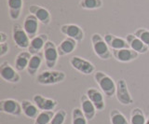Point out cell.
Instances as JSON below:
<instances>
[{
  "mask_svg": "<svg viewBox=\"0 0 149 124\" xmlns=\"http://www.w3.org/2000/svg\"><path fill=\"white\" fill-rule=\"evenodd\" d=\"M94 79L99 85L102 93H104L107 97L111 98L116 95V83L110 76L102 71H96L94 73Z\"/></svg>",
  "mask_w": 149,
  "mask_h": 124,
  "instance_id": "obj_1",
  "label": "cell"
},
{
  "mask_svg": "<svg viewBox=\"0 0 149 124\" xmlns=\"http://www.w3.org/2000/svg\"><path fill=\"white\" fill-rule=\"evenodd\" d=\"M66 75L63 71L59 70H45L36 77V82L40 85H54L63 82Z\"/></svg>",
  "mask_w": 149,
  "mask_h": 124,
  "instance_id": "obj_2",
  "label": "cell"
},
{
  "mask_svg": "<svg viewBox=\"0 0 149 124\" xmlns=\"http://www.w3.org/2000/svg\"><path fill=\"white\" fill-rule=\"evenodd\" d=\"M91 44L94 53L102 60H109L111 58V52L109 46L105 42L104 38L100 34H93L91 36Z\"/></svg>",
  "mask_w": 149,
  "mask_h": 124,
  "instance_id": "obj_3",
  "label": "cell"
},
{
  "mask_svg": "<svg viewBox=\"0 0 149 124\" xmlns=\"http://www.w3.org/2000/svg\"><path fill=\"white\" fill-rule=\"evenodd\" d=\"M70 65L83 75H91L95 71V66L92 63L79 56H73L70 58Z\"/></svg>",
  "mask_w": 149,
  "mask_h": 124,
  "instance_id": "obj_4",
  "label": "cell"
},
{
  "mask_svg": "<svg viewBox=\"0 0 149 124\" xmlns=\"http://www.w3.org/2000/svg\"><path fill=\"white\" fill-rule=\"evenodd\" d=\"M12 39L20 49H28L31 41L23 27L18 24L12 26Z\"/></svg>",
  "mask_w": 149,
  "mask_h": 124,
  "instance_id": "obj_5",
  "label": "cell"
},
{
  "mask_svg": "<svg viewBox=\"0 0 149 124\" xmlns=\"http://www.w3.org/2000/svg\"><path fill=\"white\" fill-rule=\"evenodd\" d=\"M43 55L45 58V63L46 65L49 69H52V68L56 65L59 58V53L56 45L52 42V41H48L46 43L44 49H43Z\"/></svg>",
  "mask_w": 149,
  "mask_h": 124,
  "instance_id": "obj_6",
  "label": "cell"
},
{
  "mask_svg": "<svg viewBox=\"0 0 149 124\" xmlns=\"http://www.w3.org/2000/svg\"><path fill=\"white\" fill-rule=\"evenodd\" d=\"M116 97L118 102L123 105H130L133 103V99L128 89L127 82L123 79L118 80L116 82Z\"/></svg>",
  "mask_w": 149,
  "mask_h": 124,
  "instance_id": "obj_7",
  "label": "cell"
},
{
  "mask_svg": "<svg viewBox=\"0 0 149 124\" xmlns=\"http://www.w3.org/2000/svg\"><path fill=\"white\" fill-rule=\"evenodd\" d=\"M0 110L5 114L19 117L22 114V103L15 99H3L0 101Z\"/></svg>",
  "mask_w": 149,
  "mask_h": 124,
  "instance_id": "obj_8",
  "label": "cell"
},
{
  "mask_svg": "<svg viewBox=\"0 0 149 124\" xmlns=\"http://www.w3.org/2000/svg\"><path fill=\"white\" fill-rule=\"evenodd\" d=\"M0 77L9 83H18L21 80V76L12 65L8 62H4L0 65Z\"/></svg>",
  "mask_w": 149,
  "mask_h": 124,
  "instance_id": "obj_9",
  "label": "cell"
},
{
  "mask_svg": "<svg viewBox=\"0 0 149 124\" xmlns=\"http://www.w3.org/2000/svg\"><path fill=\"white\" fill-rule=\"evenodd\" d=\"M61 33L66 36L67 38H73L77 42H80L84 39V31L77 24H67L61 26Z\"/></svg>",
  "mask_w": 149,
  "mask_h": 124,
  "instance_id": "obj_10",
  "label": "cell"
},
{
  "mask_svg": "<svg viewBox=\"0 0 149 124\" xmlns=\"http://www.w3.org/2000/svg\"><path fill=\"white\" fill-rule=\"evenodd\" d=\"M33 102L41 111H53L58 104L56 100L44 97L41 94H35L33 97Z\"/></svg>",
  "mask_w": 149,
  "mask_h": 124,
  "instance_id": "obj_11",
  "label": "cell"
},
{
  "mask_svg": "<svg viewBox=\"0 0 149 124\" xmlns=\"http://www.w3.org/2000/svg\"><path fill=\"white\" fill-rule=\"evenodd\" d=\"M113 56L116 61L120 63H129L136 60L139 56V53L130 48L121 49H112Z\"/></svg>",
  "mask_w": 149,
  "mask_h": 124,
  "instance_id": "obj_12",
  "label": "cell"
},
{
  "mask_svg": "<svg viewBox=\"0 0 149 124\" xmlns=\"http://www.w3.org/2000/svg\"><path fill=\"white\" fill-rule=\"evenodd\" d=\"M22 27L29 36V38L33 39L37 36V32H38L39 28V21L36 19V16L30 13L25 17Z\"/></svg>",
  "mask_w": 149,
  "mask_h": 124,
  "instance_id": "obj_13",
  "label": "cell"
},
{
  "mask_svg": "<svg viewBox=\"0 0 149 124\" xmlns=\"http://www.w3.org/2000/svg\"><path fill=\"white\" fill-rule=\"evenodd\" d=\"M29 11L31 14L36 17V19L39 21V22L45 25H48L51 22V15L49 11L47 8L38 6V5H31L29 7Z\"/></svg>",
  "mask_w": 149,
  "mask_h": 124,
  "instance_id": "obj_14",
  "label": "cell"
},
{
  "mask_svg": "<svg viewBox=\"0 0 149 124\" xmlns=\"http://www.w3.org/2000/svg\"><path fill=\"white\" fill-rule=\"evenodd\" d=\"M86 94L91 101V103L94 104V107L98 111H102L105 107V103H104V94L101 91L95 88H90L86 91Z\"/></svg>",
  "mask_w": 149,
  "mask_h": 124,
  "instance_id": "obj_15",
  "label": "cell"
},
{
  "mask_svg": "<svg viewBox=\"0 0 149 124\" xmlns=\"http://www.w3.org/2000/svg\"><path fill=\"white\" fill-rule=\"evenodd\" d=\"M48 36L46 34L37 35L36 38L31 39L30 45L28 47V52L32 55L38 54L42 49H44L46 43L48 42Z\"/></svg>",
  "mask_w": 149,
  "mask_h": 124,
  "instance_id": "obj_16",
  "label": "cell"
},
{
  "mask_svg": "<svg viewBox=\"0 0 149 124\" xmlns=\"http://www.w3.org/2000/svg\"><path fill=\"white\" fill-rule=\"evenodd\" d=\"M126 40H127L130 48L135 50V52H138L139 54H144L149 50V48L147 46L133 34L127 35V36H126Z\"/></svg>",
  "mask_w": 149,
  "mask_h": 124,
  "instance_id": "obj_17",
  "label": "cell"
},
{
  "mask_svg": "<svg viewBox=\"0 0 149 124\" xmlns=\"http://www.w3.org/2000/svg\"><path fill=\"white\" fill-rule=\"evenodd\" d=\"M80 103H81V110L86 117L88 121H92L96 115V107L94 104L91 103V101L88 99L87 94H84L80 97Z\"/></svg>",
  "mask_w": 149,
  "mask_h": 124,
  "instance_id": "obj_18",
  "label": "cell"
},
{
  "mask_svg": "<svg viewBox=\"0 0 149 124\" xmlns=\"http://www.w3.org/2000/svg\"><path fill=\"white\" fill-rule=\"evenodd\" d=\"M104 38L107 45L109 46V48H111L112 49H121L130 48L127 40L122 38H118V36H116L115 35L106 34Z\"/></svg>",
  "mask_w": 149,
  "mask_h": 124,
  "instance_id": "obj_19",
  "label": "cell"
},
{
  "mask_svg": "<svg viewBox=\"0 0 149 124\" xmlns=\"http://www.w3.org/2000/svg\"><path fill=\"white\" fill-rule=\"evenodd\" d=\"M77 45V41H76L74 39L70 38H64L62 42L60 43V45L57 46L59 56H64V55L72 53L74 50L76 49Z\"/></svg>",
  "mask_w": 149,
  "mask_h": 124,
  "instance_id": "obj_20",
  "label": "cell"
},
{
  "mask_svg": "<svg viewBox=\"0 0 149 124\" xmlns=\"http://www.w3.org/2000/svg\"><path fill=\"white\" fill-rule=\"evenodd\" d=\"M32 54L29 52H21L20 53H18L15 61H14V66H15L16 70L18 72H22L27 69Z\"/></svg>",
  "mask_w": 149,
  "mask_h": 124,
  "instance_id": "obj_21",
  "label": "cell"
},
{
  "mask_svg": "<svg viewBox=\"0 0 149 124\" xmlns=\"http://www.w3.org/2000/svg\"><path fill=\"white\" fill-rule=\"evenodd\" d=\"M9 17L13 21L18 20L21 16L23 7V0H7Z\"/></svg>",
  "mask_w": 149,
  "mask_h": 124,
  "instance_id": "obj_22",
  "label": "cell"
},
{
  "mask_svg": "<svg viewBox=\"0 0 149 124\" xmlns=\"http://www.w3.org/2000/svg\"><path fill=\"white\" fill-rule=\"evenodd\" d=\"M22 113L24 114V116L36 119L37 116L39 115V109L36 107L35 103H32L29 100H23L22 102Z\"/></svg>",
  "mask_w": 149,
  "mask_h": 124,
  "instance_id": "obj_23",
  "label": "cell"
},
{
  "mask_svg": "<svg viewBox=\"0 0 149 124\" xmlns=\"http://www.w3.org/2000/svg\"><path fill=\"white\" fill-rule=\"evenodd\" d=\"M41 63H42V56L41 54H34L32 55V57L30 59V62H29V65L27 66V73L28 75L30 76H35L37 71L39 70V68L41 66Z\"/></svg>",
  "mask_w": 149,
  "mask_h": 124,
  "instance_id": "obj_24",
  "label": "cell"
},
{
  "mask_svg": "<svg viewBox=\"0 0 149 124\" xmlns=\"http://www.w3.org/2000/svg\"><path fill=\"white\" fill-rule=\"evenodd\" d=\"M147 118L141 108H133L130 112V124H146Z\"/></svg>",
  "mask_w": 149,
  "mask_h": 124,
  "instance_id": "obj_25",
  "label": "cell"
},
{
  "mask_svg": "<svg viewBox=\"0 0 149 124\" xmlns=\"http://www.w3.org/2000/svg\"><path fill=\"white\" fill-rule=\"evenodd\" d=\"M111 124H130V121L118 109H113L110 112Z\"/></svg>",
  "mask_w": 149,
  "mask_h": 124,
  "instance_id": "obj_26",
  "label": "cell"
},
{
  "mask_svg": "<svg viewBox=\"0 0 149 124\" xmlns=\"http://www.w3.org/2000/svg\"><path fill=\"white\" fill-rule=\"evenodd\" d=\"M104 5L102 0H80L79 6L84 10H98Z\"/></svg>",
  "mask_w": 149,
  "mask_h": 124,
  "instance_id": "obj_27",
  "label": "cell"
},
{
  "mask_svg": "<svg viewBox=\"0 0 149 124\" xmlns=\"http://www.w3.org/2000/svg\"><path fill=\"white\" fill-rule=\"evenodd\" d=\"M54 111H41L35 119L34 124H49L54 117Z\"/></svg>",
  "mask_w": 149,
  "mask_h": 124,
  "instance_id": "obj_28",
  "label": "cell"
},
{
  "mask_svg": "<svg viewBox=\"0 0 149 124\" xmlns=\"http://www.w3.org/2000/svg\"><path fill=\"white\" fill-rule=\"evenodd\" d=\"M72 124H88V119L81 109L74 108L72 111Z\"/></svg>",
  "mask_w": 149,
  "mask_h": 124,
  "instance_id": "obj_29",
  "label": "cell"
},
{
  "mask_svg": "<svg viewBox=\"0 0 149 124\" xmlns=\"http://www.w3.org/2000/svg\"><path fill=\"white\" fill-rule=\"evenodd\" d=\"M66 111L63 109H60L57 112H55L53 118L51 119L49 124H63L66 118Z\"/></svg>",
  "mask_w": 149,
  "mask_h": 124,
  "instance_id": "obj_30",
  "label": "cell"
},
{
  "mask_svg": "<svg viewBox=\"0 0 149 124\" xmlns=\"http://www.w3.org/2000/svg\"><path fill=\"white\" fill-rule=\"evenodd\" d=\"M134 35L149 48V30L146 28H138L134 32Z\"/></svg>",
  "mask_w": 149,
  "mask_h": 124,
  "instance_id": "obj_31",
  "label": "cell"
},
{
  "mask_svg": "<svg viewBox=\"0 0 149 124\" xmlns=\"http://www.w3.org/2000/svg\"><path fill=\"white\" fill-rule=\"evenodd\" d=\"M9 52V46L8 43H0V56L3 57Z\"/></svg>",
  "mask_w": 149,
  "mask_h": 124,
  "instance_id": "obj_32",
  "label": "cell"
},
{
  "mask_svg": "<svg viewBox=\"0 0 149 124\" xmlns=\"http://www.w3.org/2000/svg\"><path fill=\"white\" fill-rule=\"evenodd\" d=\"M8 40V36L4 32H0V43H6Z\"/></svg>",
  "mask_w": 149,
  "mask_h": 124,
  "instance_id": "obj_33",
  "label": "cell"
},
{
  "mask_svg": "<svg viewBox=\"0 0 149 124\" xmlns=\"http://www.w3.org/2000/svg\"><path fill=\"white\" fill-rule=\"evenodd\" d=\"M146 124H149V118H147V121H146Z\"/></svg>",
  "mask_w": 149,
  "mask_h": 124,
  "instance_id": "obj_34",
  "label": "cell"
}]
</instances>
